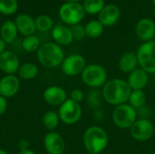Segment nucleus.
<instances>
[{"instance_id": "obj_1", "label": "nucleus", "mask_w": 155, "mask_h": 154, "mask_svg": "<svg viewBox=\"0 0 155 154\" xmlns=\"http://www.w3.org/2000/svg\"><path fill=\"white\" fill-rule=\"evenodd\" d=\"M132 89L127 81L120 78H114L105 83L102 93L104 100L114 106H118L128 102Z\"/></svg>"}, {"instance_id": "obj_2", "label": "nucleus", "mask_w": 155, "mask_h": 154, "mask_svg": "<svg viewBox=\"0 0 155 154\" xmlns=\"http://www.w3.org/2000/svg\"><path fill=\"white\" fill-rule=\"evenodd\" d=\"M84 146L89 154H100L104 152L109 143L106 131L97 125L88 127L83 137Z\"/></svg>"}, {"instance_id": "obj_3", "label": "nucleus", "mask_w": 155, "mask_h": 154, "mask_svg": "<svg viewBox=\"0 0 155 154\" xmlns=\"http://www.w3.org/2000/svg\"><path fill=\"white\" fill-rule=\"evenodd\" d=\"M39 63L45 68H56L60 66L64 59V52L62 46L54 42H46L41 44L36 52Z\"/></svg>"}, {"instance_id": "obj_4", "label": "nucleus", "mask_w": 155, "mask_h": 154, "mask_svg": "<svg viewBox=\"0 0 155 154\" xmlns=\"http://www.w3.org/2000/svg\"><path fill=\"white\" fill-rule=\"evenodd\" d=\"M81 78L85 85L92 89H99L107 82V72L98 64H87L81 74Z\"/></svg>"}, {"instance_id": "obj_5", "label": "nucleus", "mask_w": 155, "mask_h": 154, "mask_svg": "<svg viewBox=\"0 0 155 154\" xmlns=\"http://www.w3.org/2000/svg\"><path fill=\"white\" fill-rule=\"evenodd\" d=\"M85 11L80 3L65 2L58 10V15L65 25H75L82 22L85 16Z\"/></svg>"}, {"instance_id": "obj_6", "label": "nucleus", "mask_w": 155, "mask_h": 154, "mask_svg": "<svg viewBox=\"0 0 155 154\" xmlns=\"http://www.w3.org/2000/svg\"><path fill=\"white\" fill-rule=\"evenodd\" d=\"M112 117L115 126L124 130L130 129L137 120L136 110L129 103L115 106Z\"/></svg>"}, {"instance_id": "obj_7", "label": "nucleus", "mask_w": 155, "mask_h": 154, "mask_svg": "<svg viewBox=\"0 0 155 154\" xmlns=\"http://www.w3.org/2000/svg\"><path fill=\"white\" fill-rule=\"evenodd\" d=\"M136 54L140 68L148 74H155V41L143 43Z\"/></svg>"}, {"instance_id": "obj_8", "label": "nucleus", "mask_w": 155, "mask_h": 154, "mask_svg": "<svg viewBox=\"0 0 155 154\" xmlns=\"http://www.w3.org/2000/svg\"><path fill=\"white\" fill-rule=\"evenodd\" d=\"M57 113L62 123L67 125H73L81 119L83 110L80 103L68 98L61 106H59Z\"/></svg>"}, {"instance_id": "obj_9", "label": "nucleus", "mask_w": 155, "mask_h": 154, "mask_svg": "<svg viewBox=\"0 0 155 154\" xmlns=\"http://www.w3.org/2000/svg\"><path fill=\"white\" fill-rule=\"evenodd\" d=\"M85 58L79 54H73L64 57L61 69L66 76H76L83 73L86 66Z\"/></svg>"}, {"instance_id": "obj_10", "label": "nucleus", "mask_w": 155, "mask_h": 154, "mask_svg": "<svg viewBox=\"0 0 155 154\" xmlns=\"http://www.w3.org/2000/svg\"><path fill=\"white\" fill-rule=\"evenodd\" d=\"M130 134L137 142H147L154 135V124L151 120L137 119L130 128Z\"/></svg>"}, {"instance_id": "obj_11", "label": "nucleus", "mask_w": 155, "mask_h": 154, "mask_svg": "<svg viewBox=\"0 0 155 154\" xmlns=\"http://www.w3.org/2000/svg\"><path fill=\"white\" fill-rule=\"evenodd\" d=\"M44 147L48 154H64L65 142L61 134L56 132H49L44 138Z\"/></svg>"}, {"instance_id": "obj_12", "label": "nucleus", "mask_w": 155, "mask_h": 154, "mask_svg": "<svg viewBox=\"0 0 155 154\" xmlns=\"http://www.w3.org/2000/svg\"><path fill=\"white\" fill-rule=\"evenodd\" d=\"M20 79L15 74H5L0 79V95L5 98L14 97L20 89Z\"/></svg>"}, {"instance_id": "obj_13", "label": "nucleus", "mask_w": 155, "mask_h": 154, "mask_svg": "<svg viewBox=\"0 0 155 154\" xmlns=\"http://www.w3.org/2000/svg\"><path fill=\"white\" fill-rule=\"evenodd\" d=\"M21 65L19 57L15 53L5 50L0 54V70L5 74H15Z\"/></svg>"}, {"instance_id": "obj_14", "label": "nucleus", "mask_w": 155, "mask_h": 154, "mask_svg": "<svg viewBox=\"0 0 155 154\" xmlns=\"http://www.w3.org/2000/svg\"><path fill=\"white\" fill-rule=\"evenodd\" d=\"M45 102L51 106H61L67 99L66 91L58 85H52L47 87L43 93Z\"/></svg>"}, {"instance_id": "obj_15", "label": "nucleus", "mask_w": 155, "mask_h": 154, "mask_svg": "<svg viewBox=\"0 0 155 154\" xmlns=\"http://www.w3.org/2000/svg\"><path fill=\"white\" fill-rule=\"evenodd\" d=\"M121 16V9L115 4H107L98 15V20L105 27L114 25Z\"/></svg>"}, {"instance_id": "obj_16", "label": "nucleus", "mask_w": 155, "mask_h": 154, "mask_svg": "<svg viewBox=\"0 0 155 154\" xmlns=\"http://www.w3.org/2000/svg\"><path fill=\"white\" fill-rule=\"evenodd\" d=\"M52 39L60 46H67L74 42L71 28L63 24H56L51 30Z\"/></svg>"}, {"instance_id": "obj_17", "label": "nucleus", "mask_w": 155, "mask_h": 154, "mask_svg": "<svg viewBox=\"0 0 155 154\" xmlns=\"http://www.w3.org/2000/svg\"><path fill=\"white\" fill-rule=\"evenodd\" d=\"M135 32L138 38L143 43L152 41L155 36V22L147 17L140 19L136 24Z\"/></svg>"}, {"instance_id": "obj_18", "label": "nucleus", "mask_w": 155, "mask_h": 154, "mask_svg": "<svg viewBox=\"0 0 155 154\" xmlns=\"http://www.w3.org/2000/svg\"><path fill=\"white\" fill-rule=\"evenodd\" d=\"M15 23L16 25L18 33H20L24 36L35 34L36 31L35 18L27 14L18 15L15 19Z\"/></svg>"}, {"instance_id": "obj_19", "label": "nucleus", "mask_w": 155, "mask_h": 154, "mask_svg": "<svg viewBox=\"0 0 155 154\" xmlns=\"http://www.w3.org/2000/svg\"><path fill=\"white\" fill-rule=\"evenodd\" d=\"M149 82V74L142 68H137L128 75L127 83L132 90H143Z\"/></svg>"}, {"instance_id": "obj_20", "label": "nucleus", "mask_w": 155, "mask_h": 154, "mask_svg": "<svg viewBox=\"0 0 155 154\" xmlns=\"http://www.w3.org/2000/svg\"><path fill=\"white\" fill-rule=\"evenodd\" d=\"M139 63L136 53L126 52L124 53L118 62V67L124 74H131L138 68Z\"/></svg>"}, {"instance_id": "obj_21", "label": "nucleus", "mask_w": 155, "mask_h": 154, "mask_svg": "<svg viewBox=\"0 0 155 154\" xmlns=\"http://www.w3.org/2000/svg\"><path fill=\"white\" fill-rule=\"evenodd\" d=\"M18 30L15 21L6 20L0 27V37L7 44H12L17 37Z\"/></svg>"}, {"instance_id": "obj_22", "label": "nucleus", "mask_w": 155, "mask_h": 154, "mask_svg": "<svg viewBox=\"0 0 155 154\" xmlns=\"http://www.w3.org/2000/svg\"><path fill=\"white\" fill-rule=\"evenodd\" d=\"M39 73L37 65L34 63H24L17 71V76L22 80H33Z\"/></svg>"}, {"instance_id": "obj_23", "label": "nucleus", "mask_w": 155, "mask_h": 154, "mask_svg": "<svg viewBox=\"0 0 155 154\" xmlns=\"http://www.w3.org/2000/svg\"><path fill=\"white\" fill-rule=\"evenodd\" d=\"M103 93L99 89H91L86 95V103L88 106L94 111L101 109L103 105Z\"/></svg>"}, {"instance_id": "obj_24", "label": "nucleus", "mask_w": 155, "mask_h": 154, "mask_svg": "<svg viewBox=\"0 0 155 154\" xmlns=\"http://www.w3.org/2000/svg\"><path fill=\"white\" fill-rule=\"evenodd\" d=\"M84 29L87 37L95 39L103 34L104 26L101 24L99 20H91L84 25Z\"/></svg>"}, {"instance_id": "obj_25", "label": "nucleus", "mask_w": 155, "mask_h": 154, "mask_svg": "<svg viewBox=\"0 0 155 154\" xmlns=\"http://www.w3.org/2000/svg\"><path fill=\"white\" fill-rule=\"evenodd\" d=\"M42 122L44 126L49 131V132H54L59 125L60 118L59 115L56 112L54 111H47L45 113L42 118Z\"/></svg>"}, {"instance_id": "obj_26", "label": "nucleus", "mask_w": 155, "mask_h": 154, "mask_svg": "<svg viewBox=\"0 0 155 154\" xmlns=\"http://www.w3.org/2000/svg\"><path fill=\"white\" fill-rule=\"evenodd\" d=\"M82 5L85 11V14L94 15H99V13L103 10L106 4L104 0H84V3Z\"/></svg>"}, {"instance_id": "obj_27", "label": "nucleus", "mask_w": 155, "mask_h": 154, "mask_svg": "<svg viewBox=\"0 0 155 154\" xmlns=\"http://www.w3.org/2000/svg\"><path fill=\"white\" fill-rule=\"evenodd\" d=\"M147 97L143 90H132L128 99L129 104L135 110L145 105Z\"/></svg>"}, {"instance_id": "obj_28", "label": "nucleus", "mask_w": 155, "mask_h": 154, "mask_svg": "<svg viewBox=\"0 0 155 154\" xmlns=\"http://www.w3.org/2000/svg\"><path fill=\"white\" fill-rule=\"evenodd\" d=\"M35 20L36 30L42 33L49 32L54 26L53 18L47 15H40Z\"/></svg>"}, {"instance_id": "obj_29", "label": "nucleus", "mask_w": 155, "mask_h": 154, "mask_svg": "<svg viewBox=\"0 0 155 154\" xmlns=\"http://www.w3.org/2000/svg\"><path fill=\"white\" fill-rule=\"evenodd\" d=\"M41 41L40 39L35 35H28V36H25V38L22 40V49L27 53H35L37 52L39 47L41 46Z\"/></svg>"}, {"instance_id": "obj_30", "label": "nucleus", "mask_w": 155, "mask_h": 154, "mask_svg": "<svg viewBox=\"0 0 155 154\" xmlns=\"http://www.w3.org/2000/svg\"><path fill=\"white\" fill-rule=\"evenodd\" d=\"M18 10L17 0H0V14L3 15H13Z\"/></svg>"}, {"instance_id": "obj_31", "label": "nucleus", "mask_w": 155, "mask_h": 154, "mask_svg": "<svg viewBox=\"0 0 155 154\" xmlns=\"http://www.w3.org/2000/svg\"><path fill=\"white\" fill-rule=\"evenodd\" d=\"M70 28H71V31H72V34H73V36H74V40H78L79 41V40L84 39L86 36L84 26H83L82 25L78 24V25L71 26Z\"/></svg>"}, {"instance_id": "obj_32", "label": "nucleus", "mask_w": 155, "mask_h": 154, "mask_svg": "<svg viewBox=\"0 0 155 154\" xmlns=\"http://www.w3.org/2000/svg\"><path fill=\"white\" fill-rule=\"evenodd\" d=\"M136 114H137V119L150 120V118L152 117V111L148 106L143 105L136 109Z\"/></svg>"}, {"instance_id": "obj_33", "label": "nucleus", "mask_w": 155, "mask_h": 154, "mask_svg": "<svg viewBox=\"0 0 155 154\" xmlns=\"http://www.w3.org/2000/svg\"><path fill=\"white\" fill-rule=\"evenodd\" d=\"M70 99L80 103L84 99V93L81 89H74L70 93Z\"/></svg>"}, {"instance_id": "obj_34", "label": "nucleus", "mask_w": 155, "mask_h": 154, "mask_svg": "<svg viewBox=\"0 0 155 154\" xmlns=\"http://www.w3.org/2000/svg\"><path fill=\"white\" fill-rule=\"evenodd\" d=\"M7 99L0 95V115H3L7 110Z\"/></svg>"}, {"instance_id": "obj_35", "label": "nucleus", "mask_w": 155, "mask_h": 154, "mask_svg": "<svg viewBox=\"0 0 155 154\" xmlns=\"http://www.w3.org/2000/svg\"><path fill=\"white\" fill-rule=\"evenodd\" d=\"M105 118V113L102 109L94 111V119L97 122H101Z\"/></svg>"}, {"instance_id": "obj_36", "label": "nucleus", "mask_w": 155, "mask_h": 154, "mask_svg": "<svg viewBox=\"0 0 155 154\" xmlns=\"http://www.w3.org/2000/svg\"><path fill=\"white\" fill-rule=\"evenodd\" d=\"M29 142L25 139H21L19 142H18V148H19V151H25V150H28L29 149Z\"/></svg>"}, {"instance_id": "obj_37", "label": "nucleus", "mask_w": 155, "mask_h": 154, "mask_svg": "<svg viewBox=\"0 0 155 154\" xmlns=\"http://www.w3.org/2000/svg\"><path fill=\"white\" fill-rule=\"evenodd\" d=\"M5 48H6V43L0 37V54L6 50Z\"/></svg>"}, {"instance_id": "obj_38", "label": "nucleus", "mask_w": 155, "mask_h": 154, "mask_svg": "<svg viewBox=\"0 0 155 154\" xmlns=\"http://www.w3.org/2000/svg\"><path fill=\"white\" fill-rule=\"evenodd\" d=\"M17 154H36L34 151L28 149V150H25V151H19Z\"/></svg>"}, {"instance_id": "obj_39", "label": "nucleus", "mask_w": 155, "mask_h": 154, "mask_svg": "<svg viewBox=\"0 0 155 154\" xmlns=\"http://www.w3.org/2000/svg\"><path fill=\"white\" fill-rule=\"evenodd\" d=\"M66 2H73V3H79L81 0H65Z\"/></svg>"}, {"instance_id": "obj_40", "label": "nucleus", "mask_w": 155, "mask_h": 154, "mask_svg": "<svg viewBox=\"0 0 155 154\" xmlns=\"http://www.w3.org/2000/svg\"><path fill=\"white\" fill-rule=\"evenodd\" d=\"M0 154H8V152L6 151L3 150V149H0Z\"/></svg>"}, {"instance_id": "obj_41", "label": "nucleus", "mask_w": 155, "mask_h": 154, "mask_svg": "<svg viewBox=\"0 0 155 154\" xmlns=\"http://www.w3.org/2000/svg\"><path fill=\"white\" fill-rule=\"evenodd\" d=\"M152 3H153V5L155 6V0H152Z\"/></svg>"}, {"instance_id": "obj_42", "label": "nucleus", "mask_w": 155, "mask_h": 154, "mask_svg": "<svg viewBox=\"0 0 155 154\" xmlns=\"http://www.w3.org/2000/svg\"><path fill=\"white\" fill-rule=\"evenodd\" d=\"M154 135H155V125H154Z\"/></svg>"}, {"instance_id": "obj_43", "label": "nucleus", "mask_w": 155, "mask_h": 154, "mask_svg": "<svg viewBox=\"0 0 155 154\" xmlns=\"http://www.w3.org/2000/svg\"><path fill=\"white\" fill-rule=\"evenodd\" d=\"M152 154H155V152H153V153Z\"/></svg>"}]
</instances>
